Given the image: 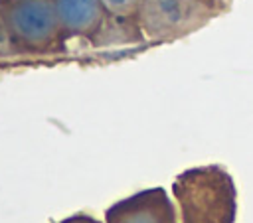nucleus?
Instances as JSON below:
<instances>
[{"instance_id": "obj_3", "label": "nucleus", "mask_w": 253, "mask_h": 223, "mask_svg": "<svg viewBox=\"0 0 253 223\" xmlns=\"http://www.w3.org/2000/svg\"><path fill=\"white\" fill-rule=\"evenodd\" d=\"M109 8H113V10H121V8H125V6H128L132 0H103Z\"/></svg>"}, {"instance_id": "obj_1", "label": "nucleus", "mask_w": 253, "mask_h": 223, "mask_svg": "<svg viewBox=\"0 0 253 223\" xmlns=\"http://www.w3.org/2000/svg\"><path fill=\"white\" fill-rule=\"evenodd\" d=\"M10 28L26 41H45L53 36L59 16L47 0H18L8 14Z\"/></svg>"}, {"instance_id": "obj_2", "label": "nucleus", "mask_w": 253, "mask_h": 223, "mask_svg": "<svg viewBox=\"0 0 253 223\" xmlns=\"http://www.w3.org/2000/svg\"><path fill=\"white\" fill-rule=\"evenodd\" d=\"M59 22L71 30H89L101 18V0H55Z\"/></svg>"}]
</instances>
